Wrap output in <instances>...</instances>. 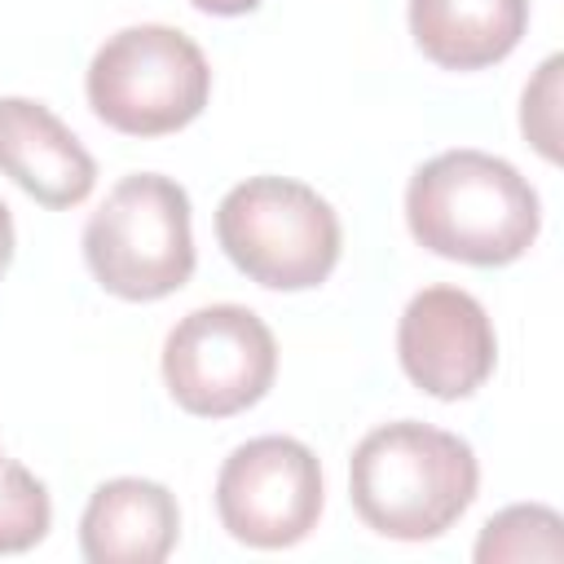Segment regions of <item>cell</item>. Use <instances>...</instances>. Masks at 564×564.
<instances>
[{
  "mask_svg": "<svg viewBox=\"0 0 564 564\" xmlns=\"http://www.w3.org/2000/svg\"><path fill=\"white\" fill-rule=\"evenodd\" d=\"M405 220L432 256L494 269L533 247L542 207L533 185L507 159L485 150H445L410 176Z\"/></svg>",
  "mask_w": 564,
  "mask_h": 564,
  "instance_id": "6da1fadb",
  "label": "cell"
},
{
  "mask_svg": "<svg viewBox=\"0 0 564 564\" xmlns=\"http://www.w3.org/2000/svg\"><path fill=\"white\" fill-rule=\"evenodd\" d=\"M84 260L119 300H163L194 273L189 194L159 172L123 176L84 225Z\"/></svg>",
  "mask_w": 564,
  "mask_h": 564,
  "instance_id": "277c9868",
  "label": "cell"
},
{
  "mask_svg": "<svg viewBox=\"0 0 564 564\" xmlns=\"http://www.w3.org/2000/svg\"><path fill=\"white\" fill-rule=\"evenodd\" d=\"M278 375V344L264 317L242 304L185 313L163 344V383L198 419H229L256 405Z\"/></svg>",
  "mask_w": 564,
  "mask_h": 564,
  "instance_id": "8992f818",
  "label": "cell"
},
{
  "mask_svg": "<svg viewBox=\"0 0 564 564\" xmlns=\"http://www.w3.org/2000/svg\"><path fill=\"white\" fill-rule=\"evenodd\" d=\"M181 538L176 498L159 480L119 476L93 489L79 520V551L93 564H159Z\"/></svg>",
  "mask_w": 564,
  "mask_h": 564,
  "instance_id": "30bf717a",
  "label": "cell"
},
{
  "mask_svg": "<svg viewBox=\"0 0 564 564\" xmlns=\"http://www.w3.org/2000/svg\"><path fill=\"white\" fill-rule=\"evenodd\" d=\"M225 256L269 291H308L339 260V216L304 181L251 176L216 207Z\"/></svg>",
  "mask_w": 564,
  "mask_h": 564,
  "instance_id": "3957f363",
  "label": "cell"
},
{
  "mask_svg": "<svg viewBox=\"0 0 564 564\" xmlns=\"http://www.w3.org/2000/svg\"><path fill=\"white\" fill-rule=\"evenodd\" d=\"M480 467L463 436L432 423H383L348 458L357 516L397 542L441 538L476 498Z\"/></svg>",
  "mask_w": 564,
  "mask_h": 564,
  "instance_id": "7a4b0ae2",
  "label": "cell"
},
{
  "mask_svg": "<svg viewBox=\"0 0 564 564\" xmlns=\"http://www.w3.org/2000/svg\"><path fill=\"white\" fill-rule=\"evenodd\" d=\"M9 260H13V216H9V207L0 203V278H4Z\"/></svg>",
  "mask_w": 564,
  "mask_h": 564,
  "instance_id": "2e32d148",
  "label": "cell"
},
{
  "mask_svg": "<svg viewBox=\"0 0 564 564\" xmlns=\"http://www.w3.org/2000/svg\"><path fill=\"white\" fill-rule=\"evenodd\" d=\"M220 524L260 551L295 546L322 516L317 454L295 436H256L238 445L216 476Z\"/></svg>",
  "mask_w": 564,
  "mask_h": 564,
  "instance_id": "52a82bcc",
  "label": "cell"
},
{
  "mask_svg": "<svg viewBox=\"0 0 564 564\" xmlns=\"http://www.w3.org/2000/svg\"><path fill=\"white\" fill-rule=\"evenodd\" d=\"M53 520L48 489L13 458H0V555L31 551Z\"/></svg>",
  "mask_w": 564,
  "mask_h": 564,
  "instance_id": "4fadbf2b",
  "label": "cell"
},
{
  "mask_svg": "<svg viewBox=\"0 0 564 564\" xmlns=\"http://www.w3.org/2000/svg\"><path fill=\"white\" fill-rule=\"evenodd\" d=\"M212 66L203 48L163 22L115 31L88 62V106L128 137H163L203 115Z\"/></svg>",
  "mask_w": 564,
  "mask_h": 564,
  "instance_id": "5b68a950",
  "label": "cell"
},
{
  "mask_svg": "<svg viewBox=\"0 0 564 564\" xmlns=\"http://www.w3.org/2000/svg\"><path fill=\"white\" fill-rule=\"evenodd\" d=\"M0 172L44 207H75L97 185L93 154L31 97H0Z\"/></svg>",
  "mask_w": 564,
  "mask_h": 564,
  "instance_id": "9c48e42d",
  "label": "cell"
},
{
  "mask_svg": "<svg viewBox=\"0 0 564 564\" xmlns=\"http://www.w3.org/2000/svg\"><path fill=\"white\" fill-rule=\"evenodd\" d=\"M397 357L414 388L436 401H458L494 375L498 335L476 295L423 286L397 322Z\"/></svg>",
  "mask_w": 564,
  "mask_h": 564,
  "instance_id": "ba28073f",
  "label": "cell"
},
{
  "mask_svg": "<svg viewBox=\"0 0 564 564\" xmlns=\"http://www.w3.org/2000/svg\"><path fill=\"white\" fill-rule=\"evenodd\" d=\"M529 26V0H410V35L445 70L502 62Z\"/></svg>",
  "mask_w": 564,
  "mask_h": 564,
  "instance_id": "8fae6325",
  "label": "cell"
},
{
  "mask_svg": "<svg viewBox=\"0 0 564 564\" xmlns=\"http://www.w3.org/2000/svg\"><path fill=\"white\" fill-rule=\"evenodd\" d=\"M560 57H546L533 75V84L524 88V106H520V128L524 137L538 145L542 159H560Z\"/></svg>",
  "mask_w": 564,
  "mask_h": 564,
  "instance_id": "5bb4252c",
  "label": "cell"
},
{
  "mask_svg": "<svg viewBox=\"0 0 564 564\" xmlns=\"http://www.w3.org/2000/svg\"><path fill=\"white\" fill-rule=\"evenodd\" d=\"M476 560L480 564H502V560H564V524L551 507L542 502H516L498 511L480 538H476Z\"/></svg>",
  "mask_w": 564,
  "mask_h": 564,
  "instance_id": "7c38bea8",
  "label": "cell"
},
{
  "mask_svg": "<svg viewBox=\"0 0 564 564\" xmlns=\"http://www.w3.org/2000/svg\"><path fill=\"white\" fill-rule=\"evenodd\" d=\"M194 9L203 13H220V18H234V13H251L260 0H189Z\"/></svg>",
  "mask_w": 564,
  "mask_h": 564,
  "instance_id": "9a60e30c",
  "label": "cell"
}]
</instances>
